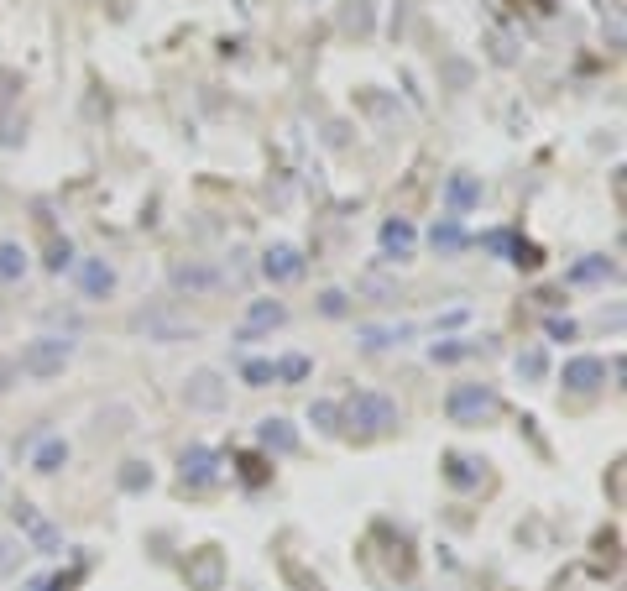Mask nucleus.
Here are the masks:
<instances>
[{
    "label": "nucleus",
    "mask_w": 627,
    "mask_h": 591,
    "mask_svg": "<svg viewBox=\"0 0 627 591\" xmlns=\"http://www.w3.org/2000/svg\"><path fill=\"white\" fill-rule=\"evenodd\" d=\"M68 361H74V340H63V335H37V340H27V346H21L16 372L32 377V382H53V377H63Z\"/></svg>",
    "instance_id": "nucleus-1"
},
{
    "label": "nucleus",
    "mask_w": 627,
    "mask_h": 591,
    "mask_svg": "<svg viewBox=\"0 0 627 591\" xmlns=\"http://www.w3.org/2000/svg\"><path fill=\"white\" fill-rule=\"evenodd\" d=\"M126 325H131V335H147V340H157V346H178V340H194V335H199V325H194V320H183V314L168 309V304L136 309Z\"/></svg>",
    "instance_id": "nucleus-2"
},
{
    "label": "nucleus",
    "mask_w": 627,
    "mask_h": 591,
    "mask_svg": "<svg viewBox=\"0 0 627 591\" xmlns=\"http://www.w3.org/2000/svg\"><path fill=\"white\" fill-rule=\"evenodd\" d=\"M340 414H345V424H356L361 435H387V429H398V419H403L387 393H356Z\"/></svg>",
    "instance_id": "nucleus-3"
},
{
    "label": "nucleus",
    "mask_w": 627,
    "mask_h": 591,
    "mask_svg": "<svg viewBox=\"0 0 627 591\" xmlns=\"http://www.w3.org/2000/svg\"><path fill=\"white\" fill-rule=\"evenodd\" d=\"M497 393L492 388H481V382H455L450 388V398H445V414H450V424H481V419H492L497 414Z\"/></svg>",
    "instance_id": "nucleus-4"
},
{
    "label": "nucleus",
    "mask_w": 627,
    "mask_h": 591,
    "mask_svg": "<svg viewBox=\"0 0 627 591\" xmlns=\"http://www.w3.org/2000/svg\"><path fill=\"white\" fill-rule=\"evenodd\" d=\"M16 529H21V544H27V550H37V555H58L63 550V534H58V524L53 518H42L32 503H16Z\"/></svg>",
    "instance_id": "nucleus-5"
},
{
    "label": "nucleus",
    "mask_w": 627,
    "mask_h": 591,
    "mask_svg": "<svg viewBox=\"0 0 627 591\" xmlns=\"http://www.w3.org/2000/svg\"><path fill=\"white\" fill-rule=\"evenodd\" d=\"M225 398H230V382H225L215 367H204V372H194L189 382H183V403H189V408H204V414L225 408Z\"/></svg>",
    "instance_id": "nucleus-6"
},
{
    "label": "nucleus",
    "mask_w": 627,
    "mask_h": 591,
    "mask_svg": "<svg viewBox=\"0 0 627 591\" xmlns=\"http://www.w3.org/2000/svg\"><path fill=\"white\" fill-rule=\"evenodd\" d=\"M220 482V456L209 445L183 450V487H215Z\"/></svg>",
    "instance_id": "nucleus-7"
},
{
    "label": "nucleus",
    "mask_w": 627,
    "mask_h": 591,
    "mask_svg": "<svg viewBox=\"0 0 627 591\" xmlns=\"http://www.w3.org/2000/svg\"><path fill=\"white\" fill-rule=\"evenodd\" d=\"M262 272H267L272 283L304 278V252H298V246H288V241H277V246H267V252H262Z\"/></svg>",
    "instance_id": "nucleus-8"
},
{
    "label": "nucleus",
    "mask_w": 627,
    "mask_h": 591,
    "mask_svg": "<svg viewBox=\"0 0 627 591\" xmlns=\"http://www.w3.org/2000/svg\"><path fill=\"white\" fill-rule=\"evenodd\" d=\"M601 382H607V361H601V356H575V361H565V388H570V393H596Z\"/></svg>",
    "instance_id": "nucleus-9"
},
{
    "label": "nucleus",
    "mask_w": 627,
    "mask_h": 591,
    "mask_svg": "<svg viewBox=\"0 0 627 591\" xmlns=\"http://www.w3.org/2000/svg\"><path fill=\"white\" fill-rule=\"evenodd\" d=\"M173 288L189 293V299H199V293H215L220 288V272L204 267V262H178L173 267Z\"/></svg>",
    "instance_id": "nucleus-10"
},
{
    "label": "nucleus",
    "mask_w": 627,
    "mask_h": 591,
    "mask_svg": "<svg viewBox=\"0 0 627 591\" xmlns=\"http://www.w3.org/2000/svg\"><path fill=\"white\" fill-rule=\"evenodd\" d=\"M257 440H262V450H272V456H293V450H298V435H293L288 419H262Z\"/></svg>",
    "instance_id": "nucleus-11"
},
{
    "label": "nucleus",
    "mask_w": 627,
    "mask_h": 591,
    "mask_svg": "<svg viewBox=\"0 0 627 591\" xmlns=\"http://www.w3.org/2000/svg\"><path fill=\"white\" fill-rule=\"evenodd\" d=\"M183 571H189V581H194L199 591H215V586H220V571H225V565H220V550H199L189 565H183Z\"/></svg>",
    "instance_id": "nucleus-12"
},
{
    "label": "nucleus",
    "mask_w": 627,
    "mask_h": 591,
    "mask_svg": "<svg viewBox=\"0 0 627 591\" xmlns=\"http://www.w3.org/2000/svg\"><path fill=\"white\" fill-rule=\"evenodd\" d=\"M476 199H481V184H476L471 173H455L450 184H445V204H450V215H466Z\"/></svg>",
    "instance_id": "nucleus-13"
},
{
    "label": "nucleus",
    "mask_w": 627,
    "mask_h": 591,
    "mask_svg": "<svg viewBox=\"0 0 627 591\" xmlns=\"http://www.w3.org/2000/svg\"><path fill=\"white\" fill-rule=\"evenodd\" d=\"M413 241H418V231H413L408 220H387V225H382V252H387V257L403 262V257L413 252Z\"/></svg>",
    "instance_id": "nucleus-14"
},
{
    "label": "nucleus",
    "mask_w": 627,
    "mask_h": 591,
    "mask_svg": "<svg viewBox=\"0 0 627 591\" xmlns=\"http://www.w3.org/2000/svg\"><path fill=\"white\" fill-rule=\"evenodd\" d=\"M32 466H37L42 476L63 471V466H68V440H63V435H48V440H42V445L32 450Z\"/></svg>",
    "instance_id": "nucleus-15"
},
{
    "label": "nucleus",
    "mask_w": 627,
    "mask_h": 591,
    "mask_svg": "<svg viewBox=\"0 0 627 591\" xmlns=\"http://www.w3.org/2000/svg\"><path fill=\"white\" fill-rule=\"evenodd\" d=\"M79 288H84V299H105V293L115 288V267L84 262V267H79Z\"/></svg>",
    "instance_id": "nucleus-16"
},
{
    "label": "nucleus",
    "mask_w": 627,
    "mask_h": 591,
    "mask_svg": "<svg viewBox=\"0 0 627 591\" xmlns=\"http://www.w3.org/2000/svg\"><path fill=\"white\" fill-rule=\"evenodd\" d=\"M288 320V309L277 304V299H257L251 304V325L241 330V340H257V330H272V325H283Z\"/></svg>",
    "instance_id": "nucleus-17"
},
{
    "label": "nucleus",
    "mask_w": 627,
    "mask_h": 591,
    "mask_svg": "<svg viewBox=\"0 0 627 591\" xmlns=\"http://www.w3.org/2000/svg\"><path fill=\"white\" fill-rule=\"evenodd\" d=\"M413 335V325H361V346L366 351H387V346H403Z\"/></svg>",
    "instance_id": "nucleus-18"
},
{
    "label": "nucleus",
    "mask_w": 627,
    "mask_h": 591,
    "mask_svg": "<svg viewBox=\"0 0 627 591\" xmlns=\"http://www.w3.org/2000/svg\"><path fill=\"white\" fill-rule=\"evenodd\" d=\"M429 241H434V252H439V257L466 252V231H460V220H455V215H450V220H439L434 231H429Z\"/></svg>",
    "instance_id": "nucleus-19"
},
{
    "label": "nucleus",
    "mask_w": 627,
    "mask_h": 591,
    "mask_svg": "<svg viewBox=\"0 0 627 591\" xmlns=\"http://www.w3.org/2000/svg\"><path fill=\"white\" fill-rule=\"evenodd\" d=\"M21 555H27V544H21L16 534H6V529H0V581L21 571Z\"/></svg>",
    "instance_id": "nucleus-20"
},
{
    "label": "nucleus",
    "mask_w": 627,
    "mask_h": 591,
    "mask_svg": "<svg viewBox=\"0 0 627 591\" xmlns=\"http://www.w3.org/2000/svg\"><path fill=\"white\" fill-rule=\"evenodd\" d=\"M340 403H330V398H319V403H309V424H319L324 435H340Z\"/></svg>",
    "instance_id": "nucleus-21"
},
{
    "label": "nucleus",
    "mask_w": 627,
    "mask_h": 591,
    "mask_svg": "<svg viewBox=\"0 0 627 591\" xmlns=\"http://www.w3.org/2000/svg\"><path fill=\"white\" fill-rule=\"evenodd\" d=\"M21 272H27V252H21L16 241H6V246H0V278H6V283H16Z\"/></svg>",
    "instance_id": "nucleus-22"
},
{
    "label": "nucleus",
    "mask_w": 627,
    "mask_h": 591,
    "mask_svg": "<svg viewBox=\"0 0 627 591\" xmlns=\"http://www.w3.org/2000/svg\"><path fill=\"white\" fill-rule=\"evenodd\" d=\"M309 372H314L309 356H283V361H277V382H304Z\"/></svg>",
    "instance_id": "nucleus-23"
},
{
    "label": "nucleus",
    "mask_w": 627,
    "mask_h": 591,
    "mask_svg": "<svg viewBox=\"0 0 627 591\" xmlns=\"http://www.w3.org/2000/svg\"><path fill=\"white\" fill-rule=\"evenodd\" d=\"M241 377H246V388H267V382H277V361H246Z\"/></svg>",
    "instance_id": "nucleus-24"
},
{
    "label": "nucleus",
    "mask_w": 627,
    "mask_h": 591,
    "mask_svg": "<svg viewBox=\"0 0 627 591\" xmlns=\"http://www.w3.org/2000/svg\"><path fill=\"white\" fill-rule=\"evenodd\" d=\"M121 487H126V492H142V487H152V471H147L142 461H126V471H121Z\"/></svg>",
    "instance_id": "nucleus-25"
},
{
    "label": "nucleus",
    "mask_w": 627,
    "mask_h": 591,
    "mask_svg": "<svg viewBox=\"0 0 627 591\" xmlns=\"http://www.w3.org/2000/svg\"><path fill=\"white\" fill-rule=\"evenodd\" d=\"M601 272H612V262H607V257H591V262H580L570 278H575V283H591V278H601Z\"/></svg>",
    "instance_id": "nucleus-26"
},
{
    "label": "nucleus",
    "mask_w": 627,
    "mask_h": 591,
    "mask_svg": "<svg viewBox=\"0 0 627 591\" xmlns=\"http://www.w3.org/2000/svg\"><path fill=\"white\" fill-rule=\"evenodd\" d=\"M471 466H476V461L450 456V482H455V487H471V482H476V471H471Z\"/></svg>",
    "instance_id": "nucleus-27"
},
{
    "label": "nucleus",
    "mask_w": 627,
    "mask_h": 591,
    "mask_svg": "<svg viewBox=\"0 0 627 591\" xmlns=\"http://www.w3.org/2000/svg\"><path fill=\"white\" fill-rule=\"evenodd\" d=\"M518 372H523V377H544V351H528V356H518Z\"/></svg>",
    "instance_id": "nucleus-28"
},
{
    "label": "nucleus",
    "mask_w": 627,
    "mask_h": 591,
    "mask_svg": "<svg viewBox=\"0 0 627 591\" xmlns=\"http://www.w3.org/2000/svg\"><path fill=\"white\" fill-rule=\"evenodd\" d=\"M68 262H74V246H68V241H58V246H53V257H48V267H53V272H63Z\"/></svg>",
    "instance_id": "nucleus-29"
},
{
    "label": "nucleus",
    "mask_w": 627,
    "mask_h": 591,
    "mask_svg": "<svg viewBox=\"0 0 627 591\" xmlns=\"http://www.w3.org/2000/svg\"><path fill=\"white\" fill-rule=\"evenodd\" d=\"M471 351H476V346H434L429 356H434V361H460V356H471Z\"/></svg>",
    "instance_id": "nucleus-30"
},
{
    "label": "nucleus",
    "mask_w": 627,
    "mask_h": 591,
    "mask_svg": "<svg viewBox=\"0 0 627 591\" xmlns=\"http://www.w3.org/2000/svg\"><path fill=\"white\" fill-rule=\"evenodd\" d=\"M319 309H324V314H345V293H340V288H330V293L319 299Z\"/></svg>",
    "instance_id": "nucleus-31"
},
{
    "label": "nucleus",
    "mask_w": 627,
    "mask_h": 591,
    "mask_svg": "<svg viewBox=\"0 0 627 591\" xmlns=\"http://www.w3.org/2000/svg\"><path fill=\"white\" fill-rule=\"evenodd\" d=\"M16 377H21V372H16V356H0V393H6Z\"/></svg>",
    "instance_id": "nucleus-32"
},
{
    "label": "nucleus",
    "mask_w": 627,
    "mask_h": 591,
    "mask_svg": "<svg viewBox=\"0 0 627 591\" xmlns=\"http://www.w3.org/2000/svg\"><path fill=\"white\" fill-rule=\"evenodd\" d=\"M549 335H554V340H570L575 325H570V320H549Z\"/></svg>",
    "instance_id": "nucleus-33"
}]
</instances>
